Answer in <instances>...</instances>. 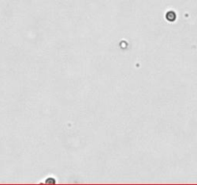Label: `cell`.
<instances>
[{
  "label": "cell",
  "mask_w": 197,
  "mask_h": 185,
  "mask_svg": "<svg viewBox=\"0 0 197 185\" xmlns=\"http://www.w3.org/2000/svg\"><path fill=\"white\" fill-rule=\"evenodd\" d=\"M166 20H167L168 21H174L175 20H176V14L174 13L173 11H170V12H168V13H166Z\"/></svg>",
  "instance_id": "cell-1"
}]
</instances>
